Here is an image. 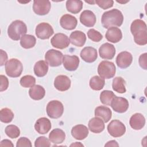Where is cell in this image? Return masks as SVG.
<instances>
[{
    "label": "cell",
    "mask_w": 147,
    "mask_h": 147,
    "mask_svg": "<svg viewBox=\"0 0 147 147\" xmlns=\"http://www.w3.org/2000/svg\"><path fill=\"white\" fill-rule=\"evenodd\" d=\"M70 42L76 47H83L86 41V36L84 33L80 30H75L72 32L69 36Z\"/></svg>",
    "instance_id": "obj_21"
},
{
    "label": "cell",
    "mask_w": 147,
    "mask_h": 147,
    "mask_svg": "<svg viewBox=\"0 0 147 147\" xmlns=\"http://www.w3.org/2000/svg\"><path fill=\"white\" fill-rule=\"evenodd\" d=\"M6 134L11 138H16L20 135V130L16 125H9L5 129Z\"/></svg>",
    "instance_id": "obj_36"
},
{
    "label": "cell",
    "mask_w": 147,
    "mask_h": 147,
    "mask_svg": "<svg viewBox=\"0 0 147 147\" xmlns=\"http://www.w3.org/2000/svg\"><path fill=\"white\" fill-rule=\"evenodd\" d=\"M88 129L91 132L94 133H99L105 129V123L101 118L94 117L91 118L88 122Z\"/></svg>",
    "instance_id": "obj_25"
},
{
    "label": "cell",
    "mask_w": 147,
    "mask_h": 147,
    "mask_svg": "<svg viewBox=\"0 0 147 147\" xmlns=\"http://www.w3.org/2000/svg\"><path fill=\"white\" fill-rule=\"evenodd\" d=\"M71 80L66 75H58L54 80L55 87L60 91L68 90L71 87Z\"/></svg>",
    "instance_id": "obj_17"
},
{
    "label": "cell",
    "mask_w": 147,
    "mask_h": 147,
    "mask_svg": "<svg viewBox=\"0 0 147 147\" xmlns=\"http://www.w3.org/2000/svg\"><path fill=\"white\" fill-rule=\"evenodd\" d=\"M65 138V133L64 131L59 128L52 130L49 134V141L55 144H59L62 143Z\"/></svg>",
    "instance_id": "obj_27"
},
{
    "label": "cell",
    "mask_w": 147,
    "mask_h": 147,
    "mask_svg": "<svg viewBox=\"0 0 147 147\" xmlns=\"http://www.w3.org/2000/svg\"><path fill=\"white\" fill-rule=\"evenodd\" d=\"M71 146H83V144H82L80 142H76L75 143H74V144H71V145H70Z\"/></svg>",
    "instance_id": "obj_47"
},
{
    "label": "cell",
    "mask_w": 147,
    "mask_h": 147,
    "mask_svg": "<svg viewBox=\"0 0 147 147\" xmlns=\"http://www.w3.org/2000/svg\"><path fill=\"white\" fill-rule=\"evenodd\" d=\"M46 110L49 117L53 119H57L63 115L64 106L61 102L57 100H53L48 102Z\"/></svg>",
    "instance_id": "obj_6"
},
{
    "label": "cell",
    "mask_w": 147,
    "mask_h": 147,
    "mask_svg": "<svg viewBox=\"0 0 147 147\" xmlns=\"http://www.w3.org/2000/svg\"><path fill=\"white\" fill-rule=\"evenodd\" d=\"M80 56L84 61L88 63H93L97 59V51L92 47H86L81 51Z\"/></svg>",
    "instance_id": "obj_16"
},
{
    "label": "cell",
    "mask_w": 147,
    "mask_h": 147,
    "mask_svg": "<svg viewBox=\"0 0 147 147\" xmlns=\"http://www.w3.org/2000/svg\"><path fill=\"white\" fill-rule=\"evenodd\" d=\"M63 66L67 71H75L79 67V59L76 55H65L63 58Z\"/></svg>",
    "instance_id": "obj_14"
},
{
    "label": "cell",
    "mask_w": 147,
    "mask_h": 147,
    "mask_svg": "<svg viewBox=\"0 0 147 147\" xmlns=\"http://www.w3.org/2000/svg\"><path fill=\"white\" fill-rule=\"evenodd\" d=\"M139 64L140 67L144 69H147L146 67V53H144L140 55L139 57Z\"/></svg>",
    "instance_id": "obj_43"
},
{
    "label": "cell",
    "mask_w": 147,
    "mask_h": 147,
    "mask_svg": "<svg viewBox=\"0 0 147 147\" xmlns=\"http://www.w3.org/2000/svg\"><path fill=\"white\" fill-rule=\"evenodd\" d=\"M0 146H11L13 147L14 145L13 144L12 142L9 140H3L2 141H1V144H0Z\"/></svg>",
    "instance_id": "obj_45"
},
{
    "label": "cell",
    "mask_w": 147,
    "mask_h": 147,
    "mask_svg": "<svg viewBox=\"0 0 147 147\" xmlns=\"http://www.w3.org/2000/svg\"><path fill=\"white\" fill-rule=\"evenodd\" d=\"M99 53L101 58L103 59H112L115 54V48L113 44L106 42L102 44L99 48Z\"/></svg>",
    "instance_id": "obj_15"
},
{
    "label": "cell",
    "mask_w": 147,
    "mask_h": 147,
    "mask_svg": "<svg viewBox=\"0 0 147 147\" xmlns=\"http://www.w3.org/2000/svg\"><path fill=\"white\" fill-rule=\"evenodd\" d=\"M1 66H2L5 64L6 61L7 60V55L6 52L2 49H1Z\"/></svg>",
    "instance_id": "obj_44"
},
{
    "label": "cell",
    "mask_w": 147,
    "mask_h": 147,
    "mask_svg": "<svg viewBox=\"0 0 147 147\" xmlns=\"http://www.w3.org/2000/svg\"><path fill=\"white\" fill-rule=\"evenodd\" d=\"M34 146L36 147H42L46 146L49 147L51 146L49 140L44 136L38 137L34 142Z\"/></svg>",
    "instance_id": "obj_39"
},
{
    "label": "cell",
    "mask_w": 147,
    "mask_h": 147,
    "mask_svg": "<svg viewBox=\"0 0 147 147\" xmlns=\"http://www.w3.org/2000/svg\"><path fill=\"white\" fill-rule=\"evenodd\" d=\"M72 137L78 140L85 139L88 134V129L83 125L80 124L74 126L71 130Z\"/></svg>",
    "instance_id": "obj_23"
},
{
    "label": "cell",
    "mask_w": 147,
    "mask_h": 147,
    "mask_svg": "<svg viewBox=\"0 0 147 147\" xmlns=\"http://www.w3.org/2000/svg\"><path fill=\"white\" fill-rule=\"evenodd\" d=\"M36 36L41 40L48 39L54 33L52 26L47 22H41L38 24L35 29Z\"/></svg>",
    "instance_id": "obj_9"
},
{
    "label": "cell",
    "mask_w": 147,
    "mask_h": 147,
    "mask_svg": "<svg viewBox=\"0 0 147 147\" xmlns=\"http://www.w3.org/2000/svg\"><path fill=\"white\" fill-rule=\"evenodd\" d=\"M105 84V79L97 75L92 77L89 82V85L91 88L95 91H99L102 90Z\"/></svg>",
    "instance_id": "obj_32"
},
{
    "label": "cell",
    "mask_w": 147,
    "mask_h": 147,
    "mask_svg": "<svg viewBox=\"0 0 147 147\" xmlns=\"http://www.w3.org/2000/svg\"><path fill=\"white\" fill-rule=\"evenodd\" d=\"M63 58V53L60 51L53 49L48 50L45 55V61L52 67L60 65L62 63Z\"/></svg>",
    "instance_id": "obj_7"
},
{
    "label": "cell",
    "mask_w": 147,
    "mask_h": 147,
    "mask_svg": "<svg viewBox=\"0 0 147 147\" xmlns=\"http://www.w3.org/2000/svg\"><path fill=\"white\" fill-rule=\"evenodd\" d=\"M27 32L26 24L21 20L13 21L7 29V34L13 40L18 41Z\"/></svg>",
    "instance_id": "obj_3"
},
{
    "label": "cell",
    "mask_w": 147,
    "mask_h": 147,
    "mask_svg": "<svg viewBox=\"0 0 147 147\" xmlns=\"http://www.w3.org/2000/svg\"><path fill=\"white\" fill-rule=\"evenodd\" d=\"M110 106L114 111L118 113H123L127 110L129 104L126 98L118 97L115 95L113 98Z\"/></svg>",
    "instance_id": "obj_10"
},
{
    "label": "cell",
    "mask_w": 147,
    "mask_h": 147,
    "mask_svg": "<svg viewBox=\"0 0 147 147\" xmlns=\"http://www.w3.org/2000/svg\"><path fill=\"white\" fill-rule=\"evenodd\" d=\"M131 127L134 130H141L145 124V118L141 113H135L131 115L129 120Z\"/></svg>",
    "instance_id": "obj_24"
},
{
    "label": "cell",
    "mask_w": 147,
    "mask_h": 147,
    "mask_svg": "<svg viewBox=\"0 0 147 147\" xmlns=\"http://www.w3.org/2000/svg\"><path fill=\"white\" fill-rule=\"evenodd\" d=\"M105 37L108 41L113 43H116L121 40L122 33L121 30L117 27H110L108 28Z\"/></svg>",
    "instance_id": "obj_22"
},
{
    "label": "cell",
    "mask_w": 147,
    "mask_h": 147,
    "mask_svg": "<svg viewBox=\"0 0 147 147\" xmlns=\"http://www.w3.org/2000/svg\"><path fill=\"white\" fill-rule=\"evenodd\" d=\"M96 16L91 10H84L80 16V21L87 27H92L96 23Z\"/></svg>",
    "instance_id": "obj_20"
},
{
    "label": "cell",
    "mask_w": 147,
    "mask_h": 147,
    "mask_svg": "<svg viewBox=\"0 0 147 147\" xmlns=\"http://www.w3.org/2000/svg\"><path fill=\"white\" fill-rule=\"evenodd\" d=\"M23 71L21 62L17 59H11L5 64V71L7 76L11 78L19 77Z\"/></svg>",
    "instance_id": "obj_4"
},
{
    "label": "cell",
    "mask_w": 147,
    "mask_h": 147,
    "mask_svg": "<svg viewBox=\"0 0 147 147\" xmlns=\"http://www.w3.org/2000/svg\"><path fill=\"white\" fill-rule=\"evenodd\" d=\"M83 2L80 0H68L66 2L67 11L73 14L79 13L83 8Z\"/></svg>",
    "instance_id": "obj_30"
},
{
    "label": "cell",
    "mask_w": 147,
    "mask_h": 147,
    "mask_svg": "<svg viewBox=\"0 0 147 147\" xmlns=\"http://www.w3.org/2000/svg\"><path fill=\"white\" fill-rule=\"evenodd\" d=\"M36 43V39L34 36L30 34L24 35L20 40L21 47L25 49H30L33 48Z\"/></svg>",
    "instance_id": "obj_33"
},
{
    "label": "cell",
    "mask_w": 147,
    "mask_h": 147,
    "mask_svg": "<svg viewBox=\"0 0 147 147\" xmlns=\"http://www.w3.org/2000/svg\"><path fill=\"white\" fill-rule=\"evenodd\" d=\"M14 118V113L9 108L5 107L1 109L0 111V120L2 122L9 123Z\"/></svg>",
    "instance_id": "obj_34"
},
{
    "label": "cell",
    "mask_w": 147,
    "mask_h": 147,
    "mask_svg": "<svg viewBox=\"0 0 147 147\" xmlns=\"http://www.w3.org/2000/svg\"><path fill=\"white\" fill-rule=\"evenodd\" d=\"M88 37L94 42H99L103 38L102 34L94 29H90L87 32Z\"/></svg>",
    "instance_id": "obj_38"
},
{
    "label": "cell",
    "mask_w": 147,
    "mask_h": 147,
    "mask_svg": "<svg viewBox=\"0 0 147 147\" xmlns=\"http://www.w3.org/2000/svg\"><path fill=\"white\" fill-rule=\"evenodd\" d=\"M100 8L105 10L113 7L114 4V1L113 0H96L95 1Z\"/></svg>",
    "instance_id": "obj_40"
},
{
    "label": "cell",
    "mask_w": 147,
    "mask_h": 147,
    "mask_svg": "<svg viewBox=\"0 0 147 147\" xmlns=\"http://www.w3.org/2000/svg\"><path fill=\"white\" fill-rule=\"evenodd\" d=\"M107 131L112 137H119L125 133L126 126L121 121L115 119L111 121L107 125Z\"/></svg>",
    "instance_id": "obj_8"
},
{
    "label": "cell",
    "mask_w": 147,
    "mask_h": 147,
    "mask_svg": "<svg viewBox=\"0 0 147 147\" xmlns=\"http://www.w3.org/2000/svg\"><path fill=\"white\" fill-rule=\"evenodd\" d=\"M116 67L115 64L109 61H102L98 67V73L100 77L109 79L113 78L115 74Z\"/></svg>",
    "instance_id": "obj_5"
},
{
    "label": "cell",
    "mask_w": 147,
    "mask_h": 147,
    "mask_svg": "<svg viewBox=\"0 0 147 147\" xmlns=\"http://www.w3.org/2000/svg\"><path fill=\"white\" fill-rule=\"evenodd\" d=\"M123 21L122 12L117 9H114L103 13L101 18L102 26L108 29L110 27L120 26Z\"/></svg>",
    "instance_id": "obj_2"
},
{
    "label": "cell",
    "mask_w": 147,
    "mask_h": 147,
    "mask_svg": "<svg viewBox=\"0 0 147 147\" xmlns=\"http://www.w3.org/2000/svg\"><path fill=\"white\" fill-rule=\"evenodd\" d=\"M20 83L23 87H32L35 84L36 79L32 75H25L21 78Z\"/></svg>",
    "instance_id": "obj_37"
},
{
    "label": "cell",
    "mask_w": 147,
    "mask_h": 147,
    "mask_svg": "<svg viewBox=\"0 0 147 147\" xmlns=\"http://www.w3.org/2000/svg\"><path fill=\"white\" fill-rule=\"evenodd\" d=\"M133 61L131 54L127 51H123L118 53L116 57V63L118 67L125 69L129 67Z\"/></svg>",
    "instance_id": "obj_13"
},
{
    "label": "cell",
    "mask_w": 147,
    "mask_h": 147,
    "mask_svg": "<svg viewBox=\"0 0 147 147\" xmlns=\"http://www.w3.org/2000/svg\"><path fill=\"white\" fill-rule=\"evenodd\" d=\"M112 88L115 92L120 94L125 93L126 91L125 87V80L122 77H115L113 80Z\"/></svg>",
    "instance_id": "obj_31"
},
{
    "label": "cell",
    "mask_w": 147,
    "mask_h": 147,
    "mask_svg": "<svg viewBox=\"0 0 147 147\" xmlns=\"http://www.w3.org/2000/svg\"><path fill=\"white\" fill-rule=\"evenodd\" d=\"M119 146L118 144L115 140H111V141H108L105 145V146Z\"/></svg>",
    "instance_id": "obj_46"
},
{
    "label": "cell",
    "mask_w": 147,
    "mask_h": 147,
    "mask_svg": "<svg viewBox=\"0 0 147 147\" xmlns=\"http://www.w3.org/2000/svg\"><path fill=\"white\" fill-rule=\"evenodd\" d=\"M130 31L134 42L139 45L147 44V29L146 23L140 19L134 20L130 26Z\"/></svg>",
    "instance_id": "obj_1"
},
{
    "label": "cell",
    "mask_w": 147,
    "mask_h": 147,
    "mask_svg": "<svg viewBox=\"0 0 147 147\" xmlns=\"http://www.w3.org/2000/svg\"><path fill=\"white\" fill-rule=\"evenodd\" d=\"M34 73L38 77H43L48 72V64L46 61L40 60L36 62L34 66Z\"/></svg>",
    "instance_id": "obj_29"
},
{
    "label": "cell",
    "mask_w": 147,
    "mask_h": 147,
    "mask_svg": "<svg viewBox=\"0 0 147 147\" xmlns=\"http://www.w3.org/2000/svg\"><path fill=\"white\" fill-rule=\"evenodd\" d=\"M51 4L49 1L34 0L33 1V10L37 15L44 16L47 14L51 9Z\"/></svg>",
    "instance_id": "obj_12"
},
{
    "label": "cell",
    "mask_w": 147,
    "mask_h": 147,
    "mask_svg": "<svg viewBox=\"0 0 147 147\" xmlns=\"http://www.w3.org/2000/svg\"><path fill=\"white\" fill-rule=\"evenodd\" d=\"M78 21L75 17L69 14L63 15L60 20L61 26L66 30H73L77 25Z\"/></svg>",
    "instance_id": "obj_19"
},
{
    "label": "cell",
    "mask_w": 147,
    "mask_h": 147,
    "mask_svg": "<svg viewBox=\"0 0 147 147\" xmlns=\"http://www.w3.org/2000/svg\"><path fill=\"white\" fill-rule=\"evenodd\" d=\"M115 96L114 92L109 90H104L100 94V100L101 103L105 105H110L113 98Z\"/></svg>",
    "instance_id": "obj_35"
},
{
    "label": "cell",
    "mask_w": 147,
    "mask_h": 147,
    "mask_svg": "<svg viewBox=\"0 0 147 147\" xmlns=\"http://www.w3.org/2000/svg\"><path fill=\"white\" fill-rule=\"evenodd\" d=\"M45 94L44 87L40 85H34L29 90V95L30 98L35 100L42 99Z\"/></svg>",
    "instance_id": "obj_28"
},
{
    "label": "cell",
    "mask_w": 147,
    "mask_h": 147,
    "mask_svg": "<svg viewBox=\"0 0 147 147\" xmlns=\"http://www.w3.org/2000/svg\"><path fill=\"white\" fill-rule=\"evenodd\" d=\"M0 79H1V89L0 91L1 92L5 91L7 89L9 86V80L6 76L1 75H0Z\"/></svg>",
    "instance_id": "obj_42"
},
{
    "label": "cell",
    "mask_w": 147,
    "mask_h": 147,
    "mask_svg": "<svg viewBox=\"0 0 147 147\" xmlns=\"http://www.w3.org/2000/svg\"><path fill=\"white\" fill-rule=\"evenodd\" d=\"M86 2H87V3H92V4H94L95 3V1H92V2H90V1H86Z\"/></svg>",
    "instance_id": "obj_48"
},
{
    "label": "cell",
    "mask_w": 147,
    "mask_h": 147,
    "mask_svg": "<svg viewBox=\"0 0 147 147\" xmlns=\"http://www.w3.org/2000/svg\"><path fill=\"white\" fill-rule=\"evenodd\" d=\"M95 116L100 117L105 122H108L112 117L111 110L106 106H100L96 107L95 109Z\"/></svg>",
    "instance_id": "obj_26"
},
{
    "label": "cell",
    "mask_w": 147,
    "mask_h": 147,
    "mask_svg": "<svg viewBox=\"0 0 147 147\" xmlns=\"http://www.w3.org/2000/svg\"><path fill=\"white\" fill-rule=\"evenodd\" d=\"M17 147H21V146H32V143L26 137H21L20 138L16 144Z\"/></svg>",
    "instance_id": "obj_41"
},
{
    "label": "cell",
    "mask_w": 147,
    "mask_h": 147,
    "mask_svg": "<svg viewBox=\"0 0 147 147\" xmlns=\"http://www.w3.org/2000/svg\"><path fill=\"white\" fill-rule=\"evenodd\" d=\"M51 126L50 120L45 117L40 118L36 121L34 124L36 131L40 134H47L51 130Z\"/></svg>",
    "instance_id": "obj_18"
},
{
    "label": "cell",
    "mask_w": 147,
    "mask_h": 147,
    "mask_svg": "<svg viewBox=\"0 0 147 147\" xmlns=\"http://www.w3.org/2000/svg\"><path fill=\"white\" fill-rule=\"evenodd\" d=\"M52 45L57 49H63L68 47L70 44L68 37L63 33H59L55 34L51 40Z\"/></svg>",
    "instance_id": "obj_11"
}]
</instances>
